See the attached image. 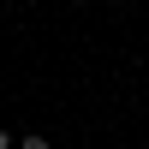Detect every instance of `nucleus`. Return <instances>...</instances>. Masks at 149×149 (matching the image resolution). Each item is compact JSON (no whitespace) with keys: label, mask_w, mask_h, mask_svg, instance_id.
Returning a JSON list of instances; mask_svg holds the SVG:
<instances>
[{"label":"nucleus","mask_w":149,"mask_h":149,"mask_svg":"<svg viewBox=\"0 0 149 149\" xmlns=\"http://www.w3.org/2000/svg\"><path fill=\"white\" fill-rule=\"evenodd\" d=\"M24 149H48V137H36V131H30V137H24Z\"/></svg>","instance_id":"nucleus-1"},{"label":"nucleus","mask_w":149,"mask_h":149,"mask_svg":"<svg viewBox=\"0 0 149 149\" xmlns=\"http://www.w3.org/2000/svg\"><path fill=\"white\" fill-rule=\"evenodd\" d=\"M0 149H12V131H0Z\"/></svg>","instance_id":"nucleus-2"}]
</instances>
